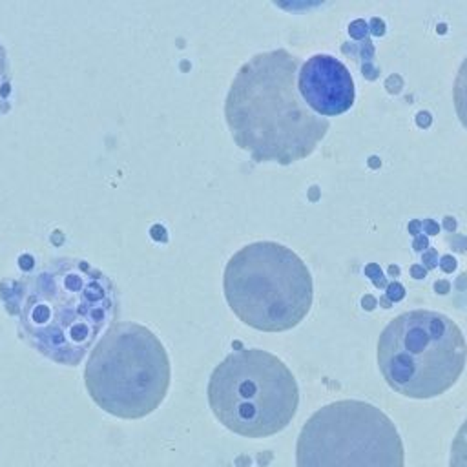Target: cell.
Here are the masks:
<instances>
[{
  "instance_id": "cell-8",
  "label": "cell",
  "mask_w": 467,
  "mask_h": 467,
  "mask_svg": "<svg viewBox=\"0 0 467 467\" xmlns=\"http://www.w3.org/2000/svg\"><path fill=\"white\" fill-rule=\"evenodd\" d=\"M297 89L305 104L319 117H336L354 104V80L347 66L332 55H312L297 73Z\"/></svg>"
},
{
  "instance_id": "cell-1",
  "label": "cell",
  "mask_w": 467,
  "mask_h": 467,
  "mask_svg": "<svg viewBox=\"0 0 467 467\" xmlns=\"http://www.w3.org/2000/svg\"><path fill=\"white\" fill-rule=\"evenodd\" d=\"M0 299L20 337L47 359L75 367L117 316L113 281L84 259L60 257L0 281Z\"/></svg>"
},
{
  "instance_id": "cell-11",
  "label": "cell",
  "mask_w": 467,
  "mask_h": 467,
  "mask_svg": "<svg viewBox=\"0 0 467 467\" xmlns=\"http://www.w3.org/2000/svg\"><path fill=\"white\" fill-rule=\"evenodd\" d=\"M449 467H467V420L460 425L451 443Z\"/></svg>"
},
{
  "instance_id": "cell-4",
  "label": "cell",
  "mask_w": 467,
  "mask_h": 467,
  "mask_svg": "<svg viewBox=\"0 0 467 467\" xmlns=\"http://www.w3.org/2000/svg\"><path fill=\"white\" fill-rule=\"evenodd\" d=\"M84 381L102 410L122 420H139L151 414L166 398L170 358L150 328L120 321L93 347Z\"/></svg>"
},
{
  "instance_id": "cell-2",
  "label": "cell",
  "mask_w": 467,
  "mask_h": 467,
  "mask_svg": "<svg viewBox=\"0 0 467 467\" xmlns=\"http://www.w3.org/2000/svg\"><path fill=\"white\" fill-rule=\"evenodd\" d=\"M299 58L286 49L254 55L235 73L224 100L234 142L255 162L288 166L308 157L330 122L314 113L297 89Z\"/></svg>"
},
{
  "instance_id": "cell-10",
  "label": "cell",
  "mask_w": 467,
  "mask_h": 467,
  "mask_svg": "<svg viewBox=\"0 0 467 467\" xmlns=\"http://www.w3.org/2000/svg\"><path fill=\"white\" fill-rule=\"evenodd\" d=\"M11 97H13V84H11V71L7 62V53L0 44V117L9 113L11 109Z\"/></svg>"
},
{
  "instance_id": "cell-7",
  "label": "cell",
  "mask_w": 467,
  "mask_h": 467,
  "mask_svg": "<svg viewBox=\"0 0 467 467\" xmlns=\"http://www.w3.org/2000/svg\"><path fill=\"white\" fill-rule=\"evenodd\" d=\"M392 420L376 405L339 400L317 409L296 443V467H403Z\"/></svg>"
},
{
  "instance_id": "cell-5",
  "label": "cell",
  "mask_w": 467,
  "mask_h": 467,
  "mask_svg": "<svg viewBox=\"0 0 467 467\" xmlns=\"http://www.w3.org/2000/svg\"><path fill=\"white\" fill-rule=\"evenodd\" d=\"M208 403L228 431L244 438H266L292 421L299 389L277 356L261 348H239L213 368Z\"/></svg>"
},
{
  "instance_id": "cell-9",
  "label": "cell",
  "mask_w": 467,
  "mask_h": 467,
  "mask_svg": "<svg viewBox=\"0 0 467 467\" xmlns=\"http://www.w3.org/2000/svg\"><path fill=\"white\" fill-rule=\"evenodd\" d=\"M452 99H454V109L462 122V126L467 130V57L463 58L452 88Z\"/></svg>"
},
{
  "instance_id": "cell-3",
  "label": "cell",
  "mask_w": 467,
  "mask_h": 467,
  "mask_svg": "<svg viewBox=\"0 0 467 467\" xmlns=\"http://www.w3.org/2000/svg\"><path fill=\"white\" fill-rule=\"evenodd\" d=\"M223 286L232 312L263 332H283L299 325L314 297L312 275L303 259L274 241H257L237 250L226 263Z\"/></svg>"
},
{
  "instance_id": "cell-6",
  "label": "cell",
  "mask_w": 467,
  "mask_h": 467,
  "mask_svg": "<svg viewBox=\"0 0 467 467\" xmlns=\"http://www.w3.org/2000/svg\"><path fill=\"white\" fill-rule=\"evenodd\" d=\"M467 343L445 314L410 310L389 321L378 339V365L401 396L429 400L449 390L463 372Z\"/></svg>"
}]
</instances>
